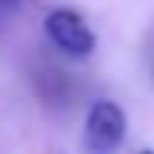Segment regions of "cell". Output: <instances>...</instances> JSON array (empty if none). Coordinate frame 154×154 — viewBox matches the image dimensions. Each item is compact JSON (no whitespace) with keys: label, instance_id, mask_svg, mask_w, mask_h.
<instances>
[{"label":"cell","instance_id":"4","mask_svg":"<svg viewBox=\"0 0 154 154\" xmlns=\"http://www.w3.org/2000/svg\"><path fill=\"white\" fill-rule=\"evenodd\" d=\"M3 3H10V6H13V3H16V0H3Z\"/></svg>","mask_w":154,"mask_h":154},{"label":"cell","instance_id":"5","mask_svg":"<svg viewBox=\"0 0 154 154\" xmlns=\"http://www.w3.org/2000/svg\"><path fill=\"white\" fill-rule=\"evenodd\" d=\"M142 154H154V151H142Z\"/></svg>","mask_w":154,"mask_h":154},{"label":"cell","instance_id":"1","mask_svg":"<svg viewBox=\"0 0 154 154\" xmlns=\"http://www.w3.org/2000/svg\"><path fill=\"white\" fill-rule=\"evenodd\" d=\"M126 138V110L116 101H94L85 116L82 148L85 154H116Z\"/></svg>","mask_w":154,"mask_h":154},{"label":"cell","instance_id":"3","mask_svg":"<svg viewBox=\"0 0 154 154\" xmlns=\"http://www.w3.org/2000/svg\"><path fill=\"white\" fill-rule=\"evenodd\" d=\"M10 10V3H3V0H0V19H3V13Z\"/></svg>","mask_w":154,"mask_h":154},{"label":"cell","instance_id":"2","mask_svg":"<svg viewBox=\"0 0 154 154\" xmlns=\"http://www.w3.org/2000/svg\"><path fill=\"white\" fill-rule=\"evenodd\" d=\"M44 32H47V38H51V44L57 47L60 54L72 57V60L91 57L94 47H97V38H94V32L88 29V22L75 10H66V6L47 13Z\"/></svg>","mask_w":154,"mask_h":154}]
</instances>
